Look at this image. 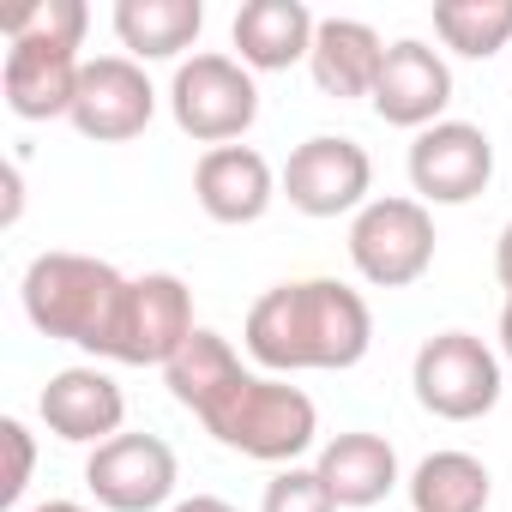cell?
Wrapping results in <instances>:
<instances>
[{"instance_id": "1", "label": "cell", "mask_w": 512, "mask_h": 512, "mask_svg": "<svg viewBox=\"0 0 512 512\" xmlns=\"http://www.w3.org/2000/svg\"><path fill=\"white\" fill-rule=\"evenodd\" d=\"M241 344L266 374H344L368 356L374 314L338 278H296L247 308Z\"/></svg>"}, {"instance_id": "2", "label": "cell", "mask_w": 512, "mask_h": 512, "mask_svg": "<svg viewBox=\"0 0 512 512\" xmlns=\"http://www.w3.org/2000/svg\"><path fill=\"white\" fill-rule=\"evenodd\" d=\"M25 320L55 338V344H79L85 356H103L109 332H115V314H121V296H127V278L97 260V253H67V247H49L25 266Z\"/></svg>"}, {"instance_id": "3", "label": "cell", "mask_w": 512, "mask_h": 512, "mask_svg": "<svg viewBox=\"0 0 512 512\" xmlns=\"http://www.w3.org/2000/svg\"><path fill=\"white\" fill-rule=\"evenodd\" d=\"M199 422L211 428L217 446H229V452H241V458H260V464H284V470H290V464L314 446V434H320L314 398H308L302 386L278 380V374H241Z\"/></svg>"}, {"instance_id": "4", "label": "cell", "mask_w": 512, "mask_h": 512, "mask_svg": "<svg viewBox=\"0 0 512 512\" xmlns=\"http://www.w3.org/2000/svg\"><path fill=\"white\" fill-rule=\"evenodd\" d=\"M169 115L187 139H199L205 151L235 145L253 121H260V85L235 55H193L175 67L169 79Z\"/></svg>"}, {"instance_id": "5", "label": "cell", "mask_w": 512, "mask_h": 512, "mask_svg": "<svg viewBox=\"0 0 512 512\" xmlns=\"http://www.w3.org/2000/svg\"><path fill=\"white\" fill-rule=\"evenodd\" d=\"M434 211L422 199H368L350 217V266L374 290H410L434 266Z\"/></svg>"}, {"instance_id": "6", "label": "cell", "mask_w": 512, "mask_h": 512, "mask_svg": "<svg viewBox=\"0 0 512 512\" xmlns=\"http://www.w3.org/2000/svg\"><path fill=\"white\" fill-rule=\"evenodd\" d=\"M416 404L440 422H476L500 404V356L476 332H434L410 362Z\"/></svg>"}, {"instance_id": "7", "label": "cell", "mask_w": 512, "mask_h": 512, "mask_svg": "<svg viewBox=\"0 0 512 512\" xmlns=\"http://www.w3.org/2000/svg\"><path fill=\"white\" fill-rule=\"evenodd\" d=\"M193 332H199L193 326V290L175 272H145V278H127V296H121L115 332L103 344V362L169 368Z\"/></svg>"}, {"instance_id": "8", "label": "cell", "mask_w": 512, "mask_h": 512, "mask_svg": "<svg viewBox=\"0 0 512 512\" xmlns=\"http://www.w3.org/2000/svg\"><path fill=\"white\" fill-rule=\"evenodd\" d=\"M374 193V157L344 133H314L284 163V199L302 217H344L362 211Z\"/></svg>"}, {"instance_id": "9", "label": "cell", "mask_w": 512, "mask_h": 512, "mask_svg": "<svg viewBox=\"0 0 512 512\" xmlns=\"http://www.w3.org/2000/svg\"><path fill=\"white\" fill-rule=\"evenodd\" d=\"M181 482V464L163 434H115L91 446L85 458V488L109 512H157Z\"/></svg>"}, {"instance_id": "10", "label": "cell", "mask_w": 512, "mask_h": 512, "mask_svg": "<svg viewBox=\"0 0 512 512\" xmlns=\"http://www.w3.org/2000/svg\"><path fill=\"white\" fill-rule=\"evenodd\" d=\"M494 181V139L476 121H434L410 145V187L422 205H470Z\"/></svg>"}, {"instance_id": "11", "label": "cell", "mask_w": 512, "mask_h": 512, "mask_svg": "<svg viewBox=\"0 0 512 512\" xmlns=\"http://www.w3.org/2000/svg\"><path fill=\"white\" fill-rule=\"evenodd\" d=\"M157 115V91L145 79V67L133 55H97L79 73V97H73V127L97 145H121L139 139Z\"/></svg>"}, {"instance_id": "12", "label": "cell", "mask_w": 512, "mask_h": 512, "mask_svg": "<svg viewBox=\"0 0 512 512\" xmlns=\"http://www.w3.org/2000/svg\"><path fill=\"white\" fill-rule=\"evenodd\" d=\"M374 115L386 127H410V133H428L434 121H446V103H452V67L440 49H428L422 37H398L386 43V61H380V79H374Z\"/></svg>"}, {"instance_id": "13", "label": "cell", "mask_w": 512, "mask_h": 512, "mask_svg": "<svg viewBox=\"0 0 512 512\" xmlns=\"http://www.w3.org/2000/svg\"><path fill=\"white\" fill-rule=\"evenodd\" d=\"M278 175L253 145H217L193 163V199L211 223H260L278 199Z\"/></svg>"}, {"instance_id": "14", "label": "cell", "mask_w": 512, "mask_h": 512, "mask_svg": "<svg viewBox=\"0 0 512 512\" xmlns=\"http://www.w3.org/2000/svg\"><path fill=\"white\" fill-rule=\"evenodd\" d=\"M37 410H43L49 434L73 440V446H103L127 422V398H121V386L103 368H61V374H49Z\"/></svg>"}, {"instance_id": "15", "label": "cell", "mask_w": 512, "mask_h": 512, "mask_svg": "<svg viewBox=\"0 0 512 512\" xmlns=\"http://www.w3.org/2000/svg\"><path fill=\"white\" fill-rule=\"evenodd\" d=\"M79 73L85 61L73 49H49V43H7V67H0V91L19 121H55L73 115L79 97Z\"/></svg>"}, {"instance_id": "16", "label": "cell", "mask_w": 512, "mask_h": 512, "mask_svg": "<svg viewBox=\"0 0 512 512\" xmlns=\"http://www.w3.org/2000/svg\"><path fill=\"white\" fill-rule=\"evenodd\" d=\"M314 31L320 19L302 0H247L235 13V61L247 73H290L296 61L314 55Z\"/></svg>"}, {"instance_id": "17", "label": "cell", "mask_w": 512, "mask_h": 512, "mask_svg": "<svg viewBox=\"0 0 512 512\" xmlns=\"http://www.w3.org/2000/svg\"><path fill=\"white\" fill-rule=\"evenodd\" d=\"M320 482L332 488L338 506H380L392 488H398V452L386 434H368V428H350V434H332L314 458Z\"/></svg>"}, {"instance_id": "18", "label": "cell", "mask_w": 512, "mask_h": 512, "mask_svg": "<svg viewBox=\"0 0 512 512\" xmlns=\"http://www.w3.org/2000/svg\"><path fill=\"white\" fill-rule=\"evenodd\" d=\"M380 61H386V43H380L374 25H362V19H320L308 73H314V85L326 97H374Z\"/></svg>"}, {"instance_id": "19", "label": "cell", "mask_w": 512, "mask_h": 512, "mask_svg": "<svg viewBox=\"0 0 512 512\" xmlns=\"http://www.w3.org/2000/svg\"><path fill=\"white\" fill-rule=\"evenodd\" d=\"M199 31H205L199 0H121L115 7V37L139 67L145 61H175L181 49L199 43Z\"/></svg>"}, {"instance_id": "20", "label": "cell", "mask_w": 512, "mask_h": 512, "mask_svg": "<svg viewBox=\"0 0 512 512\" xmlns=\"http://www.w3.org/2000/svg\"><path fill=\"white\" fill-rule=\"evenodd\" d=\"M494 500V476L476 452H428L410 476V506L416 512H488Z\"/></svg>"}, {"instance_id": "21", "label": "cell", "mask_w": 512, "mask_h": 512, "mask_svg": "<svg viewBox=\"0 0 512 512\" xmlns=\"http://www.w3.org/2000/svg\"><path fill=\"white\" fill-rule=\"evenodd\" d=\"M247 368H241V356L229 350V338H217L211 326H199L187 344H181V356L163 368V380H169V392H175V404L181 410H193V416H205L235 380H241Z\"/></svg>"}, {"instance_id": "22", "label": "cell", "mask_w": 512, "mask_h": 512, "mask_svg": "<svg viewBox=\"0 0 512 512\" xmlns=\"http://www.w3.org/2000/svg\"><path fill=\"white\" fill-rule=\"evenodd\" d=\"M434 37L464 61H488L512 43V0H440Z\"/></svg>"}, {"instance_id": "23", "label": "cell", "mask_w": 512, "mask_h": 512, "mask_svg": "<svg viewBox=\"0 0 512 512\" xmlns=\"http://www.w3.org/2000/svg\"><path fill=\"white\" fill-rule=\"evenodd\" d=\"M91 7L85 0H25L7 13V43H49V49H85Z\"/></svg>"}, {"instance_id": "24", "label": "cell", "mask_w": 512, "mask_h": 512, "mask_svg": "<svg viewBox=\"0 0 512 512\" xmlns=\"http://www.w3.org/2000/svg\"><path fill=\"white\" fill-rule=\"evenodd\" d=\"M260 512H338V500H332V488L320 482V470L290 464V470H278V476L266 482V506H260Z\"/></svg>"}, {"instance_id": "25", "label": "cell", "mask_w": 512, "mask_h": 512, "mask_svg": "<svg viewBox=\"0 0 512 512\" xmlns=\"http://www.w3.org/2000/svg\"><path fill=\"white\" fill-rule=\"evenodd\" d=\"M0 440H7V476H0V500L19 506V494L31 488V464H37V446H31V428L19 416L0 422Z\"/></svg>"}, {"instance_id": "26", "label": "cell", "mask_w": 512, "mask_h": 512, "mask_svg": "<svg viewBox=\"0 0 512 512\" xmlns=\"http://www.w3.org/2000/svg\"><path fill=\"white\" fill-rule=\"evenodd\" d=\"M494 278H500V290L512 296V223H506L500 241H494Z\"/></svg>"}, {"instance_id": "27", "label": "cell", "mask_w": 512, "mask_h": 512, "mask_svg": "<svg viewBox=\"0 0 512 512\" xmlns=\"http://www.w3.org/2000/svg\"><path fill=\"white\" fill-rule=\"evenodd\" d=\"M175 512H241V506H229L223 494H193V500H175Z\"/></svg>"}, {"instance_id": "28", "label": "cell", "mask_w": 512, "mask_h": 512, "mask_svg": "<svg viewBox=\"0 0 512 512\" xmlns=\"http://www.w3.org/2000/svg\"><path fill=\"white\" fill-rule=\"evenodd\" d=\"M19 205H25V175H19V163L7 169V223H19Z\"/></svg>"}, {"instance_id": "29", "label": "cell", "mask_w": 512, "mask_h": 512, "mask_svg": "<svg viewBox=\"0 0 512 512\" xmlns=\"http://www.w3.org/2000/svg\"><path fill=\"white\" fill-rule=\"evenodd\" d=\"M500 350L512 356V296H506V308H500Z\"/></svg>"}, {"instance_id": "30", "label": "cell", "mask_w": 512, "mask_h": 512, "mask_svg": "<svg viewBox=\"0 0 512 512\" xmlns=\"http://www.w3.org/2000/svg\"><path fill=\"white\" fill-rule=\"evenodd\" d=\"M31 512H85L79 500H43V506H31Z\"/></svg>"}]
</instances>
